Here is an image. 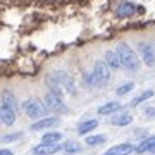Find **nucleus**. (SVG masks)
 I'll use <instances>...</instances> for the list:
<instances>
[{
    "mask_svg": "<svg viewBox=\"0 0 155 155\" xmlns=\"http://www.w3.org/2000/svg\"><path fill=\"white\" fill-rule=\"evenodd\" d=\"M138 50H140V55H141V61L148 67H153L155 66V54H153V50H152V47L148 43H145V41H140Z\"/></svg>",
    "mask_w": 155,
    "mask_h": 155,
    "instance_id": "nucleus-6",
    "label": "nucleus"
},
{
    "mask_svg": "<svg viewBox=\"0 0 155 155\" xmlns=\"http://www.w3.org/2000/svg\"><path fill=\"white\" fill-rule=\"evenodd\" d=\"M0 117H2V122H4V124L12 126V124L16 122V110H14L12 107L2 104V105H0Z\"/></svg>",
    "mask_w": 155,
    "mask_h": 155,
    "instance_id": "nucleus-8",
    "label": "nucleus"
},
{
    "mask_svg": "<svg viewBox=\"0 0 155 155\" xmlns=\"http://www.w3.org/2000/svg\"><path fill=\"white\" fill-rule=\"evenodd\" d=\"M147 116H155V109H150V110H145Z\"/></svg>",
    "mask_w": 155,
    "mask_h": 155,
    "instance_id": "nucleus-25",
    "label": "nucleus"
},
{
    "mask_svg": "<svg viewBox=\"0 0 155 155\" xmlns=\"http://www.w3.org/2000/svg\"><path fill=\"white\" fill-rule=\"evenodd\" d=\"M97 126H98V122L95 121V119L83 121L79 126H78V133H79V134H88V133H91V131H93Z\"/></svg>",
    "mask_w": 155,
    "mask_h": 155,
    "instance_id": "nucleus-16",
    "label": "nucleus"
},
{
    "mask_svg": "<svg viewBox=\"0 0 155 155\" xmlns=\"http://www.w3.org/2000/svg\"><path fill=\"white\" fill-rule=\"evenodd\" d=\"M62 134L57 133V131H52V133H47L43 134V138H41V141L43 143H57V141H61Z\"/></svg>",
    "mask_w": 155,
    "mask_h": 155,
    "instance_id": "nucleus-20",
    "label": "nucleus"
},
{
    "mask_svg": "<svg viewBox=\"0 0 155 155\" xmlns=\"http://www.w3.org/2000/svg\"><path fill=\"white\" fill-rule=\"evenodd\" d=\"M43 100H45V104H47V107H48V110H52V112H64L66 110V105L62 102V97L54 93V91H48V93L45 95Z\"/></svg>",
    "mask_w": 155,
    "mask_h": 155,
    "instance_id": "nucleus-5",
    "label": "nucleus"
},
{
    "mask_svg": "<svg viewBox=\"0 0 155 155\" xmlns=\"http://www.w3.org/2000/svg\"><path fill=\"white\" fill-rule=\"evenodd\" d=\"M2 104H5V105L12 107L16 112L19 110L17 100H16V97H14V93H11V91H4V93H2Z\"/></svg>",
    "mask_w": 155,
    "mask_h": 155,
    "instance_id": "nucleus-17",
    "label": "nucleus"
},
{
    "mask_svg": "<svg viewBox=\"0 0 155 155\" xmlns=\"http://www.w3.org/2000/svg\"><path fill=\"white\" fill-rule=\"evenodd\" d=\"M62 147H64V150H66V152H69V153H74V152H79V148H81L78 141H66V143L62 145Z\"/></svg>",
    "mask_w": 155,
    "mask_h": 155,
    "instance_id": "nucleus-21",
    "label": "nucleus"
},
{
    "mask_svg": "<svg viewBox=\"0 0 155 155\" xmlns=\"http://www.w3.org/2000/svg\"><path fill=\"white\" fill-rule=\"evenodd\" d=\"M133 150H136L131 143H121V145H116L105 152V155H129Z\"/></svg>",
    "mask_w": 155,
    "mask_h": 155,
    "instance_id": "nucleus-11",
    "label": "nucleus"
},
{
    "mask_svg": "<svg viewBox=\"0 0 155 155\" xmlns=\"http://www.w3.org/2000/svg\"><path fill=\"white\" fill-rule=\"evenodd\" d=\"M134 12H136V5H134L133 2H122L121 5L117 7L116 16L119 17V19H126V17L133 16Z\"/></svg>",
    "mask_w": 155,
    "mask_h": 155,
    "instance_id": "nucleus-10",
    "label": "nucleus"
},
{
    "mask_svg": "<svg viewBox=\"0 0 155 155\" xmlns=\"http://www.w3.org/2000/svg\"><path fill=\"white\" fill-rule=\"evenodd\" d=\"M152 97H153V90H147V91H143L141 95H138L136 98H133V100H131V107H136V105H140L141 102H145V100L152 98Z\"/></svg>",
    "mask_w": 155,
    "mask_h": 155,
    "instance_id": "nucleus-18",
    "label": "nucleus"
},
{
    "mask_svg": "<svg viewBox=\"0 0 155 155\" xmlns=\"http://www.w3.org/2000/svg\"><path fill=\"white\" fill-rule=\"evenodd\" d=\"M47 84H48L50 91H54V93L61 95L62 97V91H67V93H74V81L71 79L69 74L62 71H55L48 74L47 78Z\"/></svg>",
    "mask_w": 155,
    "mask_h": 155,
    "instance_id": "nucleus-1",
    "label": "nucleus"
},
{
    "mask_svg": "<svg viewBox=\"0 0 155 155\" xmlns=\"http://www.w3.org/2000/svg\"><path fill=\"white\" fill-rule=\"evenodd\" d=\"M133 88H134L133 83H126V84H122V86H119L116 93H117V95H126V93H129Z\"/></svg>",
    "mask_w": 155,
    "mask_h": 155,
    "instance_id": "nucleus-22",
    "label": "nucleus"
},
{
    "mask_svg": "<svg viewBox=\"0 0 155 155\" xmlns=\"http://www.w3.org/2000/svg\"><path fill=\"white\" fill-rule=\"evenodd\" d=\"M19 138H21V133H12V134H7V136H2L0 141L2 143H11V141H16Z\"/></svg>",
    "mask_w": 155,
    "mask_h": 155,
    "instance_id": "nucleus-23",
    "label": "nucleus"
},
{
    "mask_svg": "<svg viewBox=\"0 0 155 155\" xmlns=\"http://www.w3.org/2000/svg\"><path fill=\"white\" fill-rule=\"evenodd\" d=\"M0 122H2V117H0Z\"/></svg>",
    "mask_w": 155,
    "mask_h": 155,
    "instance_id": "nucleus-26",
    "label": "nucleus"
},
{
    "mask_svg": "<svg viewBox=\"0 0 155 155\" xmlns=\"http://www.w3.org/2000/svg\"><path fill=\"white\" fill-rule=\"evenodd\" d=\"M59 117H45L41 121H36L31 124V129L33 131H40V129H50L54 126H59Z\"/></svg>",
    "mask_w": 155,
    "mask_h": 155,
    "instance_id": "nucleus-9",
    "label": "nucleus"
},
{
    "mask_svg": "<svg viewBox=\"0 0 155 155\" xmlns=\"http://www.w3.org/2000/svg\"><path fill=\"white\" fill-rule=\"evenodd\" d=\"M0 155H14V153H12L11 150H7V148H2V150H0Z\"/></svg>",
    "mask_w": 155,
    "mask_h": 155,
    "instance_id": "nucleus-24",
    "label": "nucleus"
},
{
    "mask_svg": "<svg viewBox=\"0 0 155 155\" xmlns=\"http://www.w3.org/2000/svg\"><path fill=\"white\" fill-rule=\"evenodd\" d=\"M136 152L138 153H145V152H155V136H150V138L143 140L141 143L136 147Z\"/></svg>",
    "mask_w": 155,
    "mask_h": 155,
    "instance_id": "nucleus-13",
    "label": "nucleus"
},
{
    "mask_svg": "<svg viewBox=\"0 0 155 155\" xmlns=\"http://www.w3.org/2000/svg\"><path fill=\"white\" fill-rule=\"evenodd\" d=\"M121 104L119 102H109V104H105V105H102L98 109V114L100 116H109V114H112V112H117L121 110Z\"/></svg>",
    "mask_w": 155,
    "mask_h": 155,
    "instance_id": "nucleus-14",
    "label": "nucleus"
},
{
    "mask_svg": "<svg viewBox=\"0 0 155 155\" xmlns=\"http://www.w3.org/2000/svg\"><path fill=\"white\" fill-rule=\"evenodd\" d=\"M93 76H95V83H97V88H104L109 79H110V71H109V66L105 62H95L93 66Z\"/></svg>",
    "mask_w": 155,
    "mask_h": 155,
    "instance_id": "nucleus-4",
    "label": "nucleus"
},
{
    "mask_svg": "<svg viewBox=\"0 0 155 155\" xmlns=\"http://www.w3.org/2000/svg\"><path fill=\"white\" fill-rule=\"evenodd\" d=\"M117 54L121 57L122 66L126 67L127 71H138L140 69V57L133 52V48L129 47L127 43L121 41L117 45Z\"/></svg>",
    "mask_w": 155,
    "mask_h": 155,
    "instance_id": "nucleus-2",
    "label": "nucleus"
},
{
    "mask_svg": "<svg viewBox=\"0 0 155 155\" xmlns=\"http://www.w3.org/2000/svg\"><path fill=\"white\" fill-rule=\"evenodd\" d=\"M62 148L64 147H61V145H57V143H43L41 141V145H36L33 148V153L35 155H54Z\"/></svg>",
    "mask_w": 155,
    "mask_h": 155,
    "instance_id": "nucleus-7",
    "label": "nucleus"
},
{
    "mask_svg": "<svg viewBox=\"0 0 155 155\" xmlns=\"http://www.w3.org/2000/svg\"><path fill=\"white\" fill-rule=\"evenodd\" d=\"M105 64L110 67V69H119V67L122 66L121 57H119V54H117V50L116 52H114V50L105 52Z\"/></svg>",
    "mask_w": 155,
    "mask_h": 155,
    "instance_id": "nucleus-12",
    "label": "nucleus"
},
{
    "mask_svg": "<svg viewBox=\"0 0 155 155\" xmlns=\"http://www.w3.org/2000/svg\"><path fill=\"white\" fill-rule=\"evenodd\" d=\"M131 121H133V117L129 116L127 112H122V114H119V116L112 117L110 124L112 126H127V124H131Z\"/></svg>",
    "mask_w": 155,
    "mask_h": 155,
    "instance_id": "nucleus-15",
    "label": "nucleus"
},
{
    "mask_svg": "<svg viewBox=\"0 0 155 155\" xmlns=\"http://www.w3.org/2000/svg\"><path fill=\"white\" fill-rule=\"evenodd\" d=\"M105 134H91V136H86V145L93 147V145H102L105 143Z\"/></svg>",
    "mask_w": 155,
    "mask_h": 155,
    "instance_id": "nucleus-19",
    "label": "nucleus"
},
{
    "mask_svg": "<svg viewBox=\"0 0 155 155\" xmlns=\"http://www.w3.org/2000/svg\"><path fill=\"white\" fill-rule=\"evenodd\" d=\"M22 110L26 112V116H29L31 119H38V117L45 116L48 112V107L45 104V100L28 98L22 102Z\"/></svg>",
    "mask_w": 155,
    "mask_h": 155,
    "instance_id": "nucleus-3",
    "label": "nucleus"
}]
</instances>
